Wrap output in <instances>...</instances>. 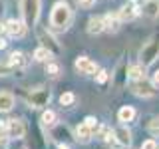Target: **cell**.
I'll return each instance as SVG.
<instances>
[{
    "label": "cell",
    "instance_id": "cell-6",
    "mask_svg": "<svg viewBox=\"0 0 159 149\" xmlns=\"http://www.w3.org/2000/svg\"><path fill=\"white\" fill-rule=\"evenodd\" d=\"M6 131H8L10 139H22L26 135V123H24L22 119H8Z\"/></svg>",
    "mask_w": 159,
    "mask_h": 149
},
{
    "label": "cell",
    "instance_id": "cell-35",
    "mask_svg": "<svg viewBox=\"0 0 159 149\" xmlns=\"http://www.w3.org/2000/svg\"><path fill=\"white\" fill-rule=\"evenodd\" d=\"M0 149H6V145H0Z\"/></svg>",
    "mask_w": 159,
    "mask_h": 149
},
{
    "label": "cell",
    "instance_id": "cell-24",
    "mask_svg": "<svg viewBox=\"0 0 159 149\" xmlns=\"http://www.w3.org/2000/svg\"><path fill=\"white\" fill-rule=\"evenodd\" d=\"M74 102H76V96H74L72 92H66V93H62V96H60V103H62L64 107H70Z\"/></svg>",
    "mask_w": 159,
    "mask_h": 149
},
{
    "label": "cell",
    "instance_id": "cell-30",
    "mask_svg": "<svg viewBox=\"0 0 159 149\" xmlns=\"http://www.w3.org/2000/svg\"><path fill=\"white\" fill-rule=\"evenodd\" d=\"M78 4H80V6H82V8H92L93 6V4H96V0H78Z\"/></svg>",
    "mask_w": 159,
    "mask_h": 149
},
{
    "label": "cell",
    "instance_id": "cell-2",
    "mask_svg": "<svg viewBox=\"0 0 159 149\" xmlns=\"http://www.w3.org/2000/svg\"><path fill=\"white\" fill-rule=\"evenodd\" d=\"M40 10H42V0H20L22 22L26 24V26H36L38 24Z\"/></svg>",
    "mask_w": 159,
    "mask_h": 149
},
{
    "label": "cell",
    "instance_id": "cell-4",
    "mask_svg": "<svg viewBox=\"0 0 159 149\" xmlns=\"http://www.w3.org/2000/svg\"><path fill=\"white\" fill-rule=\"evenodd\" d=\"M129 89H131L137 97H153L155 96V84L147 82L145 78L143 79H131V82H129Z\"/></svg>",
    "mask_w": 159,
    "mask_h": 149
},
{
    "label": "cell",
    "instance_id": "cell-14",
    "mask_svg": "<svg viewBox=\"0 0 159 149\" xmlns=\"http://www.w3.org/2000/svg\"><path fill=\"white\" fill-rule=\"evenodd\" d=\"M14 103H16V99L10 92H0V113H8L12 111Z\"/></svg>",
    "mask_w": 159,
    "mask_h": 149
},
{
    "label": "cell",
    "instance_id": "cell-17",
    "mask_svg": "<svg viewBox=\"0 0 159 149\" xmlns=\"http://www.w3.org/2000/svg\"><path fill=\"white\" fill-rule=\"evenodd\" d=\"M117 117H119V121H121V123H129V121L135 119V109H133L131 106H123L117 111Z\"/></svg>",
    "mask_w": 159,
    "mask_h": 149
},
{
    "label": "cell",
    "instance_id": "cell-29",
    "mask_svg": "<svg viewBox=\"0 0 159 149\" xmlns=\"http://www.w3.org/2000/svg\"><path fill=\"white\" fill-rule=\"evenodd\" d=\"M10 74H12V68H10L8 64L0 62V78H6V76H10Z\"/></svg>",
    "mask_w": 159,
    "mask_h": 149
},
{
    "label": "cell",
    "instance_id": "cell-5",
    "mask_svg": "<svg viewBox=\"0 0 159 149\" xmlns=\"http://www.w3.org/2000/svg\"><path fill=\"white\" fill-rule=\"evenodd\" d=\"M26 24L22 22V20H16V18H10L6 24H4V30H6V34L10 38H22L24 34H26Z\"/></svg>",
    "mask_w": 159,
    "mask_h": 149
},
{
    "label": "cell",
    "instance_id": "cell-20",
    "mask_svg": "<svg viewBox=\"0 0 159 149\" xmlns=\"http://www.w3.org/2000/svg\"><path fill=\"white\" fill-rule=\"evenodd\" d=\"M127 76H129V79H143L145 78V66H143V64L131 66L127 70Z\"/></svg>",
    "mask_w": 159,
    "mask_h": 149
},
{
    "label": "cell",
    "instance_id": "cell-36",
    "mask_svg": "<svg viewBox=\"0 0 159 149\" xmlns=\"http://www.w3.org/2000/svg\"><path fill=\"white\" fill-rule=\"evenodd\" d=\"M2 28H4V26H2V24H0V32H2Z\"/></svg>",
    "mask_w": 159,
    "mask_h": 149
},
{
    "label": "cell",
    "instance_id": "cell-25",
    "mask_svg": "<svg viewBox=\"0 0 159 149\" xmlns=\"http://www.w3.org/2000/svg\"><path fill=\"white\" fill-rule=\"evenodd\" d=\"M147 129L151 135H159V117H153L151 121L147 123Z\"/></svg>",
    "mask_w": 159,
    "mask_h": 149
},
{
    "label": "cell",
    "instance_id": "cell-10",
    "mask_svg": "<svg viewBox=\"0 0 159 149\" xmlns=\"http://www.w3.org/2000/svg\"><path fill=\"white\" fill-rule=\"evenodd\" d=\"M113 139H116L119 145L129 147V145H131V131H129L125 125H119V127L113 129Z\"/></svg>",
    "mask_w": 159,
    "mask_h": 149
},
{
    "label": "cell",
    "instance_id": "cell-12",
    "mask_svg": "<svg viewBox=\"0 0 159 149\" xmlns=\"http://www.w3.org/2000/svg\"><path fill=\"white\" fill-rule=\"evenodd\" d=\"M117 16H119V20H121V22H125V20L129 22V20H133V18H137V16H139V8H137L133 2L123 4L121 10L117 12Z\"/></svg>",
    "mask_w": 159,
    "mask_h": 149
},
{
    "label": "cell",
    "instance_id": "cell-16",
    "mask_svg": "<svg viewBox=\"0 0 159 149\" xmlns=\"http://www.w3.org/2000/svg\"><path fill=\"white\" fill-rule=\"evenodd\" d=\"M119 24H121V20H119L117 14H106V16H103V26H106V30H109V32H117Z\"/></svg>",
    "mask_w": 159,
    "mask_h": 149
},
{
    "label": "cell",
    "instance_id": "cell-32",
    "mask_svg": "<svg viewBox=\"0 0 159 149\" xmlns=\"http://www.w3.org/2000/svg\"><path fill=\"white\" fill-rule=\"evenodd\" d=\"M153 84H155V86H159V70L153 74Z\"/></svg>",
    "mask_w": 159,
    "mask_h": 149
},
{
    "label": "cell",
    "instance_id": "cell-34",
    "mask_svg": "<svg viewBox=\"0 0 159 149\" xmlns=\"http://www.w3.org/2000/svg\"><path fill=\"white\" fill-rule=\"evenodd\" d=\"M60 149H68V147H66V145H60Z\"/></svg>",
    "mask_w": 159,
    "mask_h": 149
},
{
    "label": "cell",
    "instance_id": "cell-15",
    "mask_svg": "<svg viewBox=\"0 0 159 149\" xmlns=\"http://www.w3.org/2000/svg\"><path fill=\"white\" fill-rule=\"evenodd\" d=\"M92 135H93V131H92V127H89L88 123H80V125L76 127V139L78 141L88 143L89 139H92Z\"/></svg>",
    "mask_w": 159,
    "mask_h": 149
},
{
    "label": "cell",
    "instance_id": "cell-1",
    "mask_svg": "<svg viewBox=\"0 0 159 149\" xmlns=\"http://www.w3.org/2000/svg\"><path fill=\"white\" fill-rule=\"evenodd\" d=\"M72 20H74V12L66 2L54 4L52 14H50V26L54 30H60V32H62V30H68L70 24H72Z\"/></svg>",
    "mask_w": 159,
    "mask_h": 149
},
{
    "label": "cell",
    "instance_id": "cell-7",
    "mask_svg": "<svg viewBox=\"0 0 159 149\" xmlns=\"http://www.w3.org/2000/svg\"><path fill=\"white\" fill-rule=\"evenodd\" d=\"M40 42H42L44 48H48L50 52H52V56H58V54L62 52V46H60L58 40L54 38L48 30H40Z\"/></svg>",
    "mask_w": 159,
    "mask_h": 149
},
{
    "label": "cell",
    "instance_id": "cell-22",
    "mask_svg": "<svg viewBox=\"0 0 159 149\" xmlns=\"http://www.w3.org/2000/svg\"><path fill=\"white\" fill-rule=\"evenodd\" d=\"M46 74L48 76H52V78H58L60 74H62V68H60V64H56V62H46Z\"/></svg>",
    "mask_w": 159,
    "mask_h": 149
},
{
    "label": "cell",
    "instance_id": "cell-28",
    "mask_svg": "<svg viewBox=\"0 0 159 149\" xmlns=\"http://www.w3.org/2000/svg\"><path fill=\"white\" fill-rule=\"evenodd\" d=\"M141 149H159V145H157L155 139H145V141L141 143Z\"/></svg>",
    "mask_w": 159,
    "mask_h": 149
},
{
    "label": "cell",
    "instance_id": "cell-33",
    "mask_svg": "<svg viewBox=\"0 0 159 149\" xmlns=\"http://www.w3.org/2000/svg\"><path fill=\"white\" fill-rule=\"evenodd\" d=\"M4 48H6V40L0 38V50H4Z\"/></svg>",
    "mask_w": 159,
    "mask_h": 149
},
{
    "label": "cell",
    "instance_id": "cell-8",
    "mask_svg": "<svg viewBox=\"0 0 159 149\" xmlns=\"http://www.w3.org/2000/svg\"><path fill=\"white\" fill-rule=\"evenodd\" d=\"M50 102V89H36L28 96V103L30 107H44Z\"/></svg>",
    "mask_w": 159,
    "mask_h": 149
},
{
    "label": "cell",
    "instance_id": "cell-19",
    "mask_svg": "<svg viewBox=\"0 0 159 149\" xmlns=\"http://www.w3.org/2000/svg\"><path fill=\"white\" fill-rule=\"evenodd\" d=\"M52 58H54L52 52H50L48 48H44V46H38L34 50V60H36V62H50Z\"/></svg>",
    "mask_w": 159,
    "mask_h": 149
},
{
    "label": "cell",
    "instance_id": "cell-3",
    "mask_svg": "<svg viewBox=\"0 0 159 149\" xmlns=\"http://www.w3.org/2000/svg\"><path fill=\"white\" fill-rule=\"evenodd\" d=\"M159 58V34H155V36H151L147 40L145 44H143L141 52H139V60H141L143 66H151L153 62Z\"/></svg>",
    "mask_w": 159,
    "mask_h": 149
},
{
    "label": "cell",
    "instance_id": "cell-27",
    "mask_svg": "<svg viewBox=\"0 0 159 149\" xmlns=\"http://www.w3.org/2000/svg\"><path fill=\"white\" fill-rule=\"evenodd\" d=\"M107 72H106V70H98V74H96V82L98 84H106L107 82Z\"/></svg>",
    "mask_w": 159,
    "mask_h": 149
},
{
    "label": "cell",
    "instance_id": "cell-23",
    "mask_svg": "<svg viewBox=\"0 0 159 149\" xmlns=\"http://www.w3.org/2000/svg\"><path fill=\"white\" fill-rule=\"evenodd\" d=\"M42 123L48 125V127H52L54 123H56V113H54L52 109H46V111L42 113Z\"/></svg>",
    "mask_w": 159,
    "mask_h": 149
},
{
    "label": "cell",
    "instance_id": "cell-18",
    "mask_svg": "<svg viewBox=\"0 0 159 149\" xmlns=\"http://www.w3.org/2000/svg\"><path fill=\"white\" fill-rule=\"evenodd\" d=\"M143 14L149 18H157L159 16V0H147L143 6Z\"/></svg>",
    "mask_w": 159,
    "mask_h": 149
},
{
    "label": "cell",
    "instance_id": "cell-21",
    "mask_svg": "<svg viewBox=\"0 0 159 149\" xmlns=\"http://www.w3.org/2000/svg\"><path fill=\"white\" fill-rule=\"evenodd\" d=\"M96 135L102 139V141H111V139H113V131L107 125H99L98 131H96Z\"/></svg>",
    "mask_w": 159,
    "mask_h": 149
},
{
    "label": "cell",
    "instance_id": "cell-11",
    "mask_svg": "<svg viewBox=\"0 0 159 149\" xmlns=\"http://www.w3.org/2000/svg\"><path fill=\"white\" fill-rule=\"evenodd\" d=\"M8 66L12 70H24L28 66V58L24 52H12L8 56Z\"/></svg>",
    "mask_w": 159,
    "mask_h": 149
},
{
    "label": "cell",
    "instance_id": "cell-9",
    "mask_svg": "<svg viewBox=\"0 0 159 149\" xmlns=\"http://www.w3.org/2000/svg\"><path fill=\"white\" fill-rule=\"evenodd\" d=\"M74 66H76V70H78L80 74H86V76H96V74H98L96 62H92L88 56H80Z\"/></svg>",
    "mask_w": 159,
    "mask_h": 149
},
{
    "label": "cell",
    "instance_id": "cell-31",
    "mask_svg": "<svg viewBox=\"0 0 159 149\" xmlns=\"http://www.w3.org/2000/svg\"><path fill=\"white\" fill-rule=\"evenodd\" d=\"M8 131L6 129H0V145H6V141H8Z\"/></svg>",
    "mask_w": 159,
    "mask_h": 149
},
{
    "label": "cell",
    "instance_id": "cell-13",
    "mask_svg": "<svg viewBox=\"0 0 159 149\" xmlns=\"http://www.w3.org/2000/svg\"><path fill=\"white\" fill-rule=\"evenodd\" d=\"M106 26H103V16H92L88 20V34H92V36H98V34H102Z\"/></svg>",
    "mask_w": 159,
    "mask_h": 149
},
{
    "label": "cell",
    "instance_id": "cell-26",
    "mask_svg": "<svg viewBox=\"0 0 159 149\" xmlns=\"http://www.w3.org/2000/svg\"><path fill=\"white\" fill-rule=\"evenodd\" d=\"M84 123H88V125H89V127H92V131H93V133H96V131H98V127H99V123H98V119H96V117H92V115H89V117H86V119H84Z\"/></svg>",
    "mask_w": 159,
    "mask_h": 149
}]
</instances>
